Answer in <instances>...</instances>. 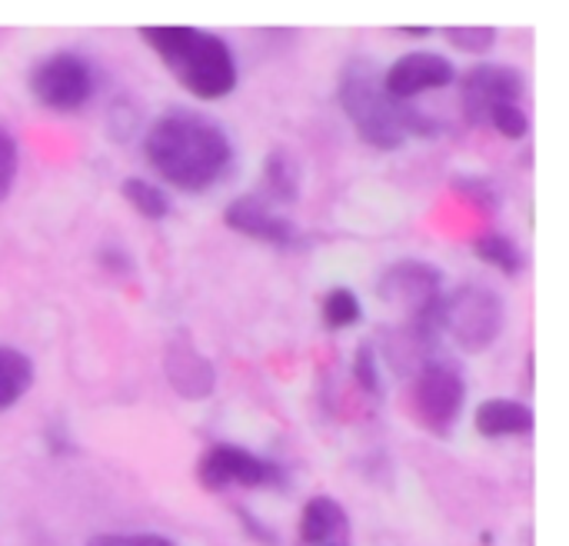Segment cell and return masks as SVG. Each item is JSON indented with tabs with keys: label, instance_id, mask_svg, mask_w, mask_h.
<instances>
[{
	"label": "cell",
	"instance_id": "8",
	"mask_svg": "<svg viewBox=\"0 0 569 546\" xmlns=\"http://www.w3.org/2000/svg\"><path fill=\"white\" fill-rule=\"evenodd\" d=\"M197 480L203 490L210 494H220V490H230V487H277L283 484V470L280 464L273 460H263L237 444H213L200 464H197Z\"/></svg>",
	"mask_w": 569,
	"mask_h": 546
},
{
	"label": "cell",
	"instance_id": "22",
	"mask_svg": "<svg viewBox=\"0 0 569 546\" xmlns=\"http://www.w3.org/2000/svg\"><path fill=\"white\" fill-rule=\"evenodd\" d=\"M443 33L463 53H487L497 43V27H443Z\"/></svg>",
	"mask_w": 569,
	"mask_h": 546
},
{
	"label": "cell",
	"instance_id": "10",
	"mask_svg": "<svg viewBox=\"0 0 569 546\" xmlns=\"http://www.w3.org/2000/svg\"><path fill=\"white\" fill-rule=\"evenodd\" d=\"M383 90L400 100V103H413L420 93L427 90H443L457 80V67L450 63V57L433 53V50H413L397 57L387 73L380 77Z\"/></svg>",
	"mask_w": 569,
	"mask_h": 546
},
{
	"label": "cell",
	"instance_id": "9",
	"mask_svg": "<svg viewBox=\"0 0 569 546\" xmlns=\"http://www.w3.org/2000/svg\"><path fill=\"white\" fill-rule=\"evenodd\" d=\"M527 93V77L510 63H477L460 83V107L470 123L487 127L490 110L500 103H520Z\"/></svg>",
	"mask_w": 569,
	"mask_h": 546
},
{
	"label": "cell",
	"instance_id": "19",
	"mask_svg": "<svg viewBox=\"0 0 569 546\" xmlns=\"http://www.w3.org/2000/svg\"><path fill=\"white\" fill-rule=\"evenodd\" d=\"M320 317H323L327 330H347V327L363 320V304L350 287H333V290L323 294Z\"/></svg>",
	"mask_w": 569,
	"mask_h": 546
},
{
	"label": "cell",
	"instance_id": "20",
	"mask_svg": "<svg viewBox=\"0 0 569 546\" xmlns=\"http://www.w3.org/2000/svg\"><path fill=\"white\" fill-rule=\"evenodd\" d=\"M487 127H493L507 140H523L530 133V113L523 110V103H500L490 110Z\"/></svg>",
	"mask_w": 569,
	"mask_h": 546
},
{
	"label": "cell",
	"instance_id": "25",
	"mask_svg": "<svg viewBox=\"0 0 569 546\" xmlns=\"http://www.w3.org/2000/svg\"><path fill=\"white\" fill-rule=\"evenodd\" d=\"M453 187H457L467 200L480 203L483 210H497V207H500L497 190H493L487 180H480V177H457V180H453Z\"/></svg>",
	"mask_w": 569,
	"mask_h": 546
},
{
	"label": "cell",
	"instance_id": "4",
	"mask_svg": "<svg viewBox=\"0 0 569 546\" xmlns=\"http://www.w3.org/2000/svg\"><path fill=\"white\" fill-rule=\"evenodd\" d=\"M380 300L400 307L417 327L443 337V274L427 260H397L377 280Z\"/></svg>",
	"mask_w": 569,
	"mask_h": 546
},
{
	"label": "cell",
	"instance_id": "1",
	"mask_svg": "<svg viewBox=\"0 0 569 546\" xmlns=\"http://www.w3.org/2000/svg\"><path fill=\"white\" fill-rule=\"evenodd\" d=\"M143 153L170 187L190 193L213 187L233 163V143L227 130L190 110H170L157 117L143 137Z\"/></svg>",
	"mask_w": 569,
	"mask_h": 546
},
{
	"label": "cell",
	"instance_id": "15",
	"mask_svg": "<svg viewBox=\"0 0 569 546\" xmlns=\"http://www.w3.org/2000/svg\"><path fill=\"white\" fill-rule=\"evenodd\" d=\"M300 180H303V170H300V160L277 147L267 153L263 160V190H267V203L270 200H283V203H293L300 197Z\"/></svg>",
	"mask_w": 569,
	"mask_h": 546
},
{
	"label": "cell",
	"instance_id": "28",
	"mask_svg": "<svg viewBox=\"0 0 569 546\" xmlns=\"http://www.w3.org/2000/svg\"><path fill=\"white\" fill-rule=\"evenodd\" d=\"M330 546H347V544H330Z\"/></svg>",
	"mask_w": 569,
	"mask_h": 546
},
{
	"label": "cell",
	"instance_id": "21",
	"mask_svg": "<svg viewBox=\"0 0 569 546\" xmlns=\"http://www.w3.org/2000/svg\"><path fill=\"white\" fill-rule=\"evenodd\" d=\"M353 380L370 397H380L383 394V384H380V357H377L373 344H360L357 347V354H353Z\"/></svg>",
	"mask_w": 569,
	"mask_h": 546
},
{
	"label": "cell",
	"instance_id": "6",
	"mask_svg": "<svg viewBox=\"0 0 569 546\" xmlns=\"http://www.w3.org/2000/svg\"><path fill=\"white\" fill-rule=\"evenodd\" d=\"M467 404V380L447 360H430L413 377V414L430 434H450Z\"/></svg>",
	"mask_w": 569,
	"mask_h": 546
},
{
	"label": "cell",
	"instance_id": "17",
	"mask_svg": "<svg viewBox=\"0 0 569 546\" xmlns=\"http://www.w3.org/2000/svg\"><path fill=\"white\" fill-rule=\"evenodd\" d=\"M120 193H123V200H127L143 220H163V217L170 214V197H167V190L157 187V183L147 180V177H127V180L120 183Z\"/></svg>",
	"mask_w": 569,
	"mask_h": 546
},
{
	"label": "cell",
	"instance_id": "18",
	"mask_svg": "<svg viewBox=\"0 0 569 546\" xmlns=\"http://www.w3.org/2000/svg\"><path fill=\"white\" fill-rule=\"evenodd\" d=\"M473 254L483 260V264H490V267H497L500 274H507V277H517L520 270H523V250H520V244L517 240H510L507 234H483L477 244H473Z\"/></svg>",
	"mask_w": 569,
	"mask_h": 546
},
{
	"label": "cell",
	"instance_id": "27",
	"mask_svg": "<svg viewBox=\"0 0 569 546\" xmlns=\"http://www.w3.org/2000/svg\"><path fill=\"white\" fill-rule=\"evenodd\" d=\"M397 33H407V37H430L433 27H397Z\"/></svg>",
	"mask_w": 569,
	"mask_h": 546
},
{
	"label": "cell",
	"instance_id": "5",
	"mask_svg": "<svg viewBox=\"0 0 569 546\" xmlns=\"http://www.w3.org/2000/svg\"><path fill=\"white\" fill-rule=\"evenodd\" d=\"M503 300L497 290L467 284L443 297V334L467 354H483L503 334Z\"/></svg>",
	"mask_w": 569,
	"mask_h": 546
},
{
	"label": "cell",
	"instance_id": "3",
	"mask_svg": "<svg viewBox=\"0 0 569 546\" xmlns=\"http://www.w3.org/2000/svg\"><path fill=\"white\" fill-rule=\"evenodd\" d=\"M340 107L357 133L377 150H400L410 137H437L440 123L413 103H400L383 90L380 73L367 60L347 63L340 77Z\"/></svg>",
	"mask_w": 569,
	"mask_h": 546
},
{
	"label": "cell",
	"instance_id": "26",
	"mask_svg": "<svg viewBox=\"0 0 569 546\" xmlns=\"http://www.w3.org/2000/svg\"><path fill=\"white\" fill-rule=\"evenodd\" d=\"M237 514H240V520H243V527H247V534H250V537H257L260 544H267V546L277 544V534H273V530H267L253 514H247V510H237Z\"/></svg>",
	"mask_w": 569,
	"mask_h": 546
},
{
	"label": "cell",
	"instance_id": "16",
	"mask_svg": "<svg viewBox=\"0 0 569 546\" xmlns=\"http://www.w3.org/2000/svg\"><path fill=\"white\" fill-rule=\"evenodd\" d=\"M33 384V364L23 350L0 347V410H10Z\"/></svg>",
	"mask_w": 569,
	"mask_h": 546
},
{
	"label": "cell",
	"instance_id": "23",
	"mask_svg": "<svg viewBox=\"0 0 569 546\" xmlns=\"http://www.w3.org/2000/svg\"><path fill=\"white\" fill-rule=\"evenodd\" d=\"M17 167H20V150H17V137L10 130L0 127V203L10 197L13 180H17Z\"/></svg>",
	"mask_w": 569,
	"mask_h": 546
},
{
	"label": "cell",
	"instance_id": "24",
	"mask_svg": "<svg viewBox=\"0 0 569 546\" xmlns=\"http://www.w3.org/2000/svg\"><path fill=\"white\" fill-rule=\"evenodd\" d=\"M87 546H180L177 540L163 537V534H100L90 537Z\"/></svg>",
	"mask_w": 569,
	"mask_h": 546
},
{
	"label": "cell",
	"instance_id": "13",
	"mask_svg": "<svg viewBox=\"0 0 569 546\" xmlns=\"http://www.w3.org/2000/svg\"><path fill=\"white\" fill-rule=\"evenodd\" d=\"M533 410L520 400H510V397H493V400H483L473 414V427L480 437L487 440H503V437H523V434H533Z\"/></svg>",
	"mask_w": 569,
	"mask_h": 546
},
{
	"label": "cell",
	"instance_id": "12",
	"mask_svg": "<svg viewBox=\"0 0 569 546\" xmlns=\"http://www.w3.org/2000/svg\"><path fill=\"white\" fill-rule=\"evenodd\" d=\"M163 374H167V384L183 400H203L217 387L213 364L183 334H177V337L167 340V347H163Z\"/></svg>",
	"mask_w": 569,
	"mask_h": 546
},
{
	"label": "cell",
	"instance_id": "11",
	"mask_svg": "<svg viewBox=\"0 0 569 546\" xmlns=\"http://www.w3.org/2000/svg\"><path fill=\"white\" fill-rule=\"evenodd\" d=\"M223 224L250 240L270 244V247H293L297 244V230L287 217L273 214V207L257 197V193H243L237 200L227 203L223 210Z\"/></svg>",
	"mask_w": 569,
	"mask_h": 546
},
{
	"label": "cell",
	"instance_id": "14",
	"mask_svg": "<svg viewBox=\"0 0 569 546\" xmlns=\"http://www.w3.org/2000/svg\"><path fill=\"white\" fill-rule=\"evenodd\" d=\"M300 544L330 546L347 544V510L333 497H310L300 514Z\"/></svg>",
	"mask_w": 569,
	"mask_h": 546
},
{
	"label": "cell",
	"instance_id": "7",
	"mask_svg": "<svg viewBox=\"0 0 569 546\" xmlns=\"http://www.w3.org/2000/svg\"><path fill=\"white\" fill-rule=\"evenodd\" d=\"M30 93L57 113L80 110L93 97V70L73 50H57L30 70Z\"/></svg>",
	"mask_w": 569,
	"mask_h": 546
},
{
	"label": "cell",
	"instance_id": "2",
	"mask_svg": "<svg viewBox=\"0 0 569 546\" xmlns=\"http://www.w3.org/2000/svg\"><path fill=\"white\" fill-rule=\"evenodd\" d=\"M140 40L197 100H223L237 90V57L223 37L187 23H157L140 27Z\"/></svg>",
	"mask_w": 569,
	"mask_h": 546
}]
</instances>
